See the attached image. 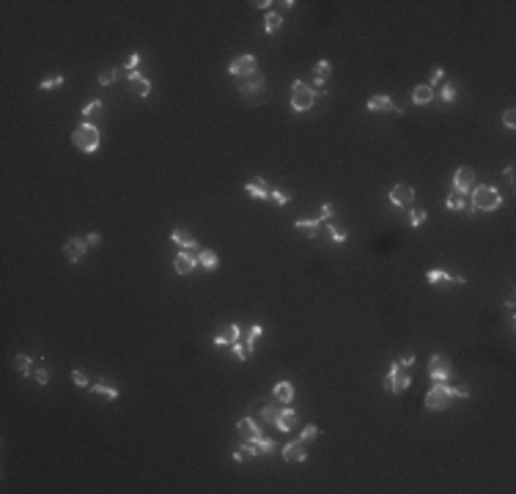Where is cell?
Returning <instances> with one entry per match:
<instances>
[{
  "label": "cell",
  "mask_w": 516,
  "mask_h": 494,
  "mask_svg": "<svg viewBox=\"0 0 516 494\" xmlns=\"http://www.w3.org/2000/svg\"><path fill=\"white\" fill-rule=\"evenodd\" d=\"M244 458H247V456H244L242 450H236V453H233V461H236V464H239V461H244Z\"/></svg>",
  "instance_id": "54"
},
{
  "label": "cell",
  "mask_w": 516,
  "mask_h": 494,
  "mask_svg": "<svg viewBox=\"0 0 516 494\" xmlns=\"http://www.w3.org/2000/svg\"><path fill=\"white\" fill-rule=\"evenodd\" d=\"M132 91H135L137 96H149L151 94V83L146 77H137V80H132Z\"/></svg>",
  "instance_id": "28"
},
{
  "label": "cell",
  "mask_w": 516,
  "mask_h": 494,
  "mask_svg": "<svg viewBox=\"0 0 516 494\" xmlns=\"http://www.w3.org/2000/svg\"><path fill=\"white\" fill-rule=\"evenodd\" d=\"M269 198H272V201H275V203H278V206H286V203H288V201H291V198H288V195H286V192H272V195H269Z\"/></svg>",
  "instance_id": "46"
},
{
  "label": "cell",
  "mask_w": 516,
  "mask_h": 494,
  "mask_svg": "<svg viewBox=\"0 0 516 494\" xmlns=\"http://www.w3.org/2000/svg\"><path fill=\"white\" fill-rule=\"evenodd\" d=\"M14 368H17L19 374H30V357L28 354H17V357H14Z\"/></svg>",
  "instance_id": "32"
},
{
  "label": "cell",
  "mask_w": 516,
  "mask_h": 494,
  "mask_svg": "<svg viewBox=\"0 0 516 494\" xmlns=\"http://www.w3.org/2000/svg\"><path fill=\"white\" fill-rule=\"evenodd\" d=\"M442 77H445V69H442V66H434V72H431V83H428V85L434 88L437 83H442Z\"/></svg>",
  "instance_id": "42"
},
{
  "label": "cell",
  "mask_w": 516,
  "mask_h": 494,
  "mask_svg": "<svg viewBox=\"0 0 516 494\" xmlns=\"http://www.w3.org/2000/svg\"><path fill=\"white\" fill-rule=\"evenodd\" d=\"M503 121H505V126H508V129H514V126H516V110L508 108V110H505V115H503Z\"/></svg>",
  "instance_id": "44"
},
{
  "label": "cell",
  "mask_w": 516,
  "mask_h": 494,
  "mask_svg": "<svg viewBox=\"0 0 516 494\" xmlns=\"http://www.w3.org/2000/svg\"><path fill=\"white\" fill-rule=\"evenodd\" d=\"M264 85H267L264 74H258V72H255V74H250V77L242 83V94H255V91L261 94V91H264Z\"/></svg>",
  "instance_id": "21"
},
{
  "label": "cell",
  "mask_w": 516,
  "mask_h": 494,
  "mask_svg": "<svg viewBox=\"0 0 516 494\" xmlns=\"http://www.w3.org/2000/svg\"><path fill=\"white\" fill-rule=\"evenodd\" d=\"M63 250H66V258H69V261H80V258L85 256V250H88V242H83V239H69Z\"/></svg>",
  "instance_id": "14"
},
{
  "label": "cell",
  "mask_w": 516,
  "mask_h": 494,
  "mask_svg": "<svg viewBox=\"0 0 516 494\" xmlns=\"http://www.w3.org/2000/svg\"><path fill=\"white\" fill-rule=\"evenodd\" d=\"M451 390H453V395H459V398H467V395H469L467 384H456V387H451Z\"/></svg>",
  "instance_id": "49"
},
{
  "label": "cell",
  "mask_w": 516,
  "mask_h": 494,
  "mask_svg": "<svg viewBox=\"0 0 516 494\" xmlns=\"http://www.w3.org/2000/svg\"><path fill=\"white\" fill-rule=\"evenodd\" d=\"M294 423H297V412H294L288 404H286V406H283V412H280V417H278V423H275V429H280V431H291V429H294Z\"/></svg>",
  "instance_id": "19"
},
{
  "label": "cell",
  "mask_w": 516,
  "mask_h": 494,
  "mask_svg": "<svg viewBox=\"0 0 516 494\" xmlns=\"http://www.w3.org/2000/svg\"><path fill=\"white\" fill-rule=\"evenodd\" d=\"M445 206L451 209V212H456V209H464V206H467V203H464V195H461V192H456V190H453L451 195H448Z\"/></svg>",
  "instance_id": "29"
},
{
  "label": "cell",
  "mask_w": 516,
  "mask_h": 494,
  "mask_svg": "<svg viewBox=\"0 0 516 494\" xmlns=\"http://www.w3.org/2000/svg\"><path fill=\"white\" fill-rule=\"evenodd\" d=\"M71 143L77 146L83 154H91V151L99 149V129L94 124H80L77 129L71 132Z\"/></svg>",
  "instance_id": "2"
},
{
  "label": "cell",
  "mask_w": 516,
  "mask_h": 494,
  "mask_svg": "<svg viewBox=\"0 0 516 494\" xmlns=\"http://www.w3.org/2000/svg\"><path fill=\"white\" fill-rule=\"evenodd\" d=\"M71 382L77 387H88V376H85L83 371H71Z\"/></svg>",
  "instance_id": "40"
},
{
  "label": "cell",
  "mask_w": 516,
  "mask_h": 494,
  "mask_svg": "<svg viewBox=\"0 0 516 494\" xmlns=\"http://www.w3.org/2000/svg\"><path fill=\"white\" fill-rule=\"evenodd\" d=\"M453 401V390L448 384H434L426 393V409H445Z\"/></svg>",
  "instance_id": "4"
},
{
  "label": "cell",
  "mask_w": 516,
  "mask_h": 494,
  "mask_svg": "<svg viewBox=\"0 0 516 494\" xmlns=\"http://www.w3.org/2000/svg\"><path fill=\"white\" fill-rule=\"evenodd\" d=\"M36 382H39V384H47V382H50L47 368H36Z\"/></svg>",
  "instance_id": "48"
},
{
  "label": "cell",
  "mask_w": 516,
  "mask_h": 494,
  "mask_svg": "<svg viewBox=\"0 0 516 494\" xmlns=\"http://www.w3.org/2000/svg\"><path fill=\"white\" fill-rule=\"evenodd\" d=\"M244 190H247V195L258 198V201H264V198L272 195V190L267 187V181H264V179H250L247 184H244Z\"/></svg>",
  "instance_id": "15"
},
{
  "label": "cell",
  "mask_w": 516,
  "mask_h": 494,
  "mask_svg": "<svg viewBox=\"0 0 516 494\" xmlns=\"http://www.w3.org/2000/svg\"><path fill=\"white\" fill-rule=\"evenodd\" d=\"M278 28H283V17L280 14H267V22H264V30L267 33H275Z\"/></svg>",
  "instance_id": "30"
},
{
  "label": "cell",
  "mask_w": 516,
  "mask_h": 494,
  "mask_svg": "<svg viewBox=\"0 0 516 494\" xmlns=\"http://www.w3.org/2000/svg\"><path fill=\"white\" fill-rule=\"evenodd\" d=\"M58 85H63V77H50V80H44L42 83V91H50V88H58Z\"/></svg>",
  "instance_id": "43"
},
{
  "label": "cell",
  "mask_w": 516,
  "mask_h": 494,
  "mask_svg": "<svg viewBox=\"0 0 516 494\" xmlns=\"http://www.w3.org/2000/svg\"><path fill=\"white\" fill-rule=\"evenodd\" d=\"M85 242H88V247H96V244L102 242V236H99V233H91V236L85 239Z\"/></svg>",
  "instance_id": "53"
},
{
  "label": "cell",
  "mask_w": 516,
  "mask_h": 494,
  "mask_svg": "<svg viewBox=\"0 0 516 494\" xmlns=\"http://www.w3.org/2000/svg\"><path fill=\"white\" fill-rule=\"evenodd\" d=\"M368 110H374V113H382V110H393V113L396 115H401V110L396 108V105H393V99L390 96H374V99H368Z\"/></svg>",
  "instance_id": "16"
},
{
  "label": "cell",
  "mask_w": 516,
  "mask_h": 494,
  "mask_svg": "<svg viewBox=\"0 0 516 494\" xmlns=\"http://www.w3.org/2000/svg\"><path fill=\"white\" fill-rule=\"evenodd\" d=\"M272 398L280 401V404H291V398H294V387H291V382H278V384L272 387Z\"/></svg>",
  "instance_id": "18"
},
{
  "label": "cell",
  "mask_w": 516,
  "mask_h": 494,
  "mask_svg": "<svg viewBox=\"0 0 516 494\" xmlns=\"http://www.w3.org/2000/svg\"><path fill=\"white\" fill-rule=\"evenodd\" d=\"M426 217H428V215H426V212H423V209H415V212H412V215H409V222H412V228H420L423 222H426Z\"/></svg>",
  "instance_id": "34"
},
{
  "label": "cell",
  "mask_w": 516,
  "mask_h": 494,
  "mask_svg": "<svg viewBox=\"0 0 516 494\" xmlns=\"http://www.w3.org/2000/svg\"><path fill=\"white\" fill-rule=\"evenodd\" d=\"M431 99H434V88H431V85H417V88L412 91V102H415V105H428Z\"/></svg>",
  "instance_id": "22"
},
{
  "label": "cell",
  "mask_w": 516,
  "mask_h": 494,
  "mask_svg": "<svg viewBox=\"0 0 516 494\" xmlns=\"http://www.w3.org/2000/svg\"><path fill=\"white\" fill-rule=\"evenodd\" d=\"M195 264H198V256H190V253H178L176 261H173V269H176L178 274H187V272H192V269H195Z\"/></svg>",
  "instance_id": "17"
},
{
  "label": "cell",
  "mask_w": 516,
  "mask_h": 494,
  "mask_svg": "<svg viewBox=\"0 0 516 494\" xmlns=\"http://www.w3.org/2000/svg\"><path fill=\"white\" fill-rule=\"evenodd\" d=\"M442 102H453L456 99V88H453V85H442Z\"/></svg>",
  "instance_id": "45"
},
{
  "label": "cell",
  "mask_w": 516,
  "mask_h": 494,
  "mask_svg": "<svg viewBox=\"0 0 516 494\" xmlns=\"http://www.w3.org/2000/svg\"><path fill=\"white\" fill-rule=\"evenodd\" d=\"M426 280L428 283H467L464 274H451V272H445V269H428Z\"/></svg>",
  "instance_id": "12"
},
{
  "label": "cell",
  "mask_w": 516,
  "mask_h": 494,
  "mask_svg": "<svg viewBox=\"0 0 516 494\" xmlns=\"http://www.w3.org/2000/svg\"><path fill=\"white\" fill-rule=\"evenodd\" d=\"M115 77H118V72H115V69H105V72L99 74V85H113Z\"/></svg>",
  "instance_id": "33"
},
{
  "label": "cell",
  "mask_w": 516,
  "mask_h": 494,
  "mask_svg": "<svg viewBox=\"0 0 516 494\" xmlns=\"http://www.w3.org/2000/svg\"><path fill=\"white\" fill-rule=\"evenodd\" d=\"M91 393H94V395H105V398H110V401L118 398V390L110 387V384H91Z\"/></svg>",
  "instance_id": "27"
},
{
  "label": "cell",
  "mask_w": 516,
  "mask_h": 494,
  "mask_svg": "<svg viewBox=\"0 0 516 494\" xmlns=\"http://www.w3.org/2000/svg\"><path fill=\"white\" fill-rule=\"evenodd\" d=\"M503 176H505V181H508V184H514V179H516V170H514V165H511V167H505V173H503Z\"/></svg>",
  "instance_id": "52"
},
{
  "label": "cell",
  "mask_w": 516,
  "mask_h": 494,
  "mask_svg": "<svg viewBox=\"0 0 516 494\" xmlns=\"http://www.w3.org/2000/svg\"><path fill=\"white\" fill-rule=\"evenodd\" d=\"M316 102V91L310 88L308 83H302V80H297V83L291 85V108L294 110H310Z\"/></svg>",
  "instance_id": "3"
},
{
  "label": "cell",
  "mask_w": 516,
  "mask_h": 494,
  "mask_svg": "<svg viewBox=\"0 0 516 494\" xmlns=\"http://www.w3.org/2000/svg\"><path fill=\"white\" fill-rule=\"evenodd\" d=\"M428 374H431L434 384H445V382L451 379V360H448L445 354H434V357L428 360Z\"/></svg>",
  "instance_id": "5"
},
{
  "label": "cell",
  "mask_w": 516,
  "mask_h": 494,
  "mask_svg": "<svg viewBox=\"0 0 516 494\" xmlns=\"http://www.w3.org/2000/svg\"><path fill=\"white\" fill-rule=\"evenodd\" d=\"M255 69H258V63H255L253 55H239V58L231 60V66H228V72H231L233 77H244V80H247L250 74H255Z\"/></svg>",
  "instance_id": "6"
},
{
  "label": "cell",
  "mask_w": 516,
  "mask_h": 494,
  "mask_svg": "<svg viewBox=\"0 0 516 494\" xmlns=\"http://www.w3.org/2000/svg\"><path fill=\"white\" fill-rule=\"evenodd\" d=\"M233 354H236V360H242V363H244V360L250 357V349L242 343V340H236V343H233Z\"/></svg>",
  "instance_id": "36"
},
{
  "label": "cell",
  "mask_w": 516,
  "mask_h": 494,
  "mask_svg": "<svg viewBox=\"0 0 516 494\" xmlns=\"http://www.w3.org/2000/svg\"><path fill=\"white\" fill-rule=\"evenodd\" d=\"M283 406H286V404H280V401L272 398V401H269V404L261 409V420H264V423H272V426H275V423H278V417H280V412H283Z\"/></svg>",
  "instance_id": "20"
},
{
  "label": "cell",
  "mask_w": 516,
  "mask_h": 494,
  "mask_svg": "<svg viewBox=\"0 0 516 494\" xmlns=\"http://www.w3.org/2000/svg\"><path fill=\"white\" fill-rule=\"evenodd\" d=\"M255 445H258V453H272L275 450V442L272 439H264V437H258V439H255Z\"/></svg>",
  "instance_id": "38"
},
{
  "label": "cell",
  "mask_w": 516,
  "mask_h": 494,
  "mask_svg": "<svg viewBox=\"0 0 516 494\" xmlns=\"http://www.w3.org/2000/svg\"><path fill=\"white\" fill-rule=\"evenodd\" d=\"M398 365H401L403 371H406V368H412V365H415V354H403V357L398 360Z\"/></svg>",
  "instance_id": "47"
},
{
  "label": "cell",
  "mask_w": 516,
  "mask_h": 494,
  "mask_svg": "<svg viewBox=\"0 0 516 494\" xmlns=\"http://www.w3.org/2000/svg\"><path fill=\"white\" fill-rule=\"evenodd\" d=\"M316 434H319V429H316V426H305V429H302V437H299V439H302V442H310V439H316Z\"/></svg>",
  "instance_id": "41"
},
{
  "label": "cell",
  "mask_w": 516,
  "mask_h": 494,
  "mask_svg": "<svg viewBox=\"0 0 516 494\" xmlns=\"http://www.w3.org/2000/svg\"><path fill=\"white\" fill-rule=\"evenodd\" d=\"M308 458V453H305V442H291V445L283 447V461H288V464H297V461H305Z\"/></svg>",
  "instance_id": "13"
},
{
  "label": "cell",
  "mask_w": 516,
  "mask_h": 494,
  "mask_svg": "<svg viewBox=\"0 0 516 494\" xmlns=\"http://www.w3.org/2000/svg\"><path fill=\"white\" fill-rule=\"evenodd\" d=\"M503 206V195H500L497 190H494V187H472V203H469V212H478V209H481V212H494V209H500Z\"/></svg>",
  "instance_id": "1"
},
{
  "label": "cell",
  "mask_w": 516,
  "mask_h": 494,
  "mask_svg": "<svg viewBox=\"0 0 516 494\" xmlns=\"http://www.w3.org/2000/svg\"><path fill=\"white\" fill-rule=\"evenodd\" d=\"M475 187V170L472 167H459L456 173H453V190L456 192H472Z\"/></svg>",
  "instance_id": "7"
},
{
  "label": "cell",
  "mask_w": 516,
  "mask_h": 494,
  "mask_svg": "<svg viewBox=\"0 0 516 494\" xmlns=\"http://www.w3.org/2000/svg\"><path fill=\"white\" fill-rule=\"evenodd\" d=\"M171 239L181 247V253H190V256H198V253H201V250H198V242H195V239H190V233L181 231V228H176V231L171 233Z\"/></svg>",
  "instance_id": "10"
},
{
  "label": "cell",
  "mask_w": 516,
  "mask_h": 494,
  "mask_svg": "<svg viewBox=\"0 0 516 494\" xmlns=\"http://www.w3.org/2000/svg\"><path fill=\"white\" fill-rule=\"evenodd\" d=\"M409 384H412V376L401 368L396 376H393V387H390V390H393V393H403V390H406Z\"/></svg>",
  "instance_id": "24"
},
{
  "label": "cell",
  "mask_w": 516,
  "mask_h": 494,
  "mask_svg": "<svg viewBox=\"0 0 516 494\" xmlns=\"http://www.w3.org/2000/svg\"><path fill=\"white\" fill-rule=\"evenodd\" d=\"M236 429H239V434L244 437V439H258L261 437V423L255 420V417H242V420L236 423Z\"/></svg>",
  "instance_id": "11"
},
{
  "label": "cell",
  "mask_w": 516,
  "mask_h": 494,
  "mask_svg": "<svg viewBox=\"0 0 516 494\" xmlns=\"http://www.w3.org/2000/svg\"><path fill=\"white\" fill-rule=\"evenodd\" d=\"M319 225H324V222L321 220H297L294 222V228H297V231H305V236H310V239L319 233Z\"/></svg>",
  "instance_id": "25"
},
{
  "label": "cell",
  "mask_w": 516,
  "mask_h": 494,
  "mask_svg": "<svg viewBox=\"0 0 516 494\" xmlns=\"http://www.w3.org/2000/svg\"><path fill=\"white\" fill-rule=\"evenodd\" d=\"M236 340H242V329H239V324H226V327L214 335V346H233Z\"/></svg>",
  "instance_id": "9"
},
{
  "label": "cell",
  "mask_w": 516,
  "mask_h": 494,
  "mask_svg": "<svg viewBox=\"0 0 516 494\" xmlns=\"http://www.w3.org/2000/svg\"><path fill=\"white\" fill-rule=\"evenodd\" d=\"M330 217H333V206H330V203H324V206H321V215H319V220H321V222H327V220H330Z\"/></svg>",
  "instance_id": "50"
},
{
  "label": "cell",
  "mask_w": 516,
  "mask_h": 494,
  "mask_svg": "<svg viewBox=\"0 0 516 494\" xmlns=\"http://www.w3.org/2000/svg\"><path fill=\"white\" fill-rule=\"evenodd\" d=\"M102 108H105V102H102V99H94V102H88V105L83 108V115H94V113H99Z\"/></svg>",
  "instance_id": "35"
},
{
  "label": "cell",
  "mask_w": 516,
  "mask_h": 494,
  "mask_svg": "<svg viewBox=\"0 0 516 494\" xmlns=\"http://www.w3.org/2000/svg\"><path fill=\"white\" fill-rule=\"evenodd\" d=\"M412 201H415V190H412L409 184H396L390 190V203H393V206L403 209V206H409Z\"/></svg>",
  "instance_id": "8"
},
{
  "label": "cell",
  "mask_w": 516,
  "mask_h": 494,
  "mask_svg": "<svg viewBox=\"0 0 516 494\" xmlns=\"http://www.w3.org/2000/svg\"><path fill=\"white\" fill-rule=\"evenodd\" d=\"M261 335H264V329L258 327V324H255V327H250V329H247V340H244V346L253 351V346L258 343V338H261Z\"/></svg>",
  "instance_id": "31"
},
{
  "label": "cell",
  "mask_w": 516,
  "mask_h": 494,
  "mask_svg": "<svg viewBox=\"0 0 516 494\" xmlns=\"http://www.w3.org/2000/svg\"><path fill=\"white\" fill-rule=\"evenodd\" d=\"M242 453H244L247 458L258 456V445H255V439H247V442H244V445H242Z\"/></svg>",
  "instance_id": "39"
},
{
  "label": "cell",
  "mask_w": 516,
  "mask_h": 494,
  "mask_svg": "<svg viewBox=\"0 0 516 494\" xmlns=\"http://www.w3.org/2000/svg\"><path fill=\"white\" fill-rule=\"evenodd\" d=\"M198 264L206 267V269H217L220 258H217V253H212V250H201V253H198Z\"/></svg>",
  "instance_id": "26"
},
{
  "label": "cell",
  "mask_w": 516,
  "mask_h": 494,
  "mask_svg": "<svg viewBox=\"0 0 516 494\" xmlns=\"http://www.w3.org/2000/svg\"><path fill=\"white\" fill-rule=\"evenodd\" d=\"M137 60H140V53H132V55H129V60H126V72H135Z\"/></svg>",
  "instance_id": "51"
},
{
  "label": "cell",
  "mask_w": 516,
  "mask_h": 494,
  "mask_svg": "<svg viewBox=\"0 0 516 494\" xmlns=\"http://www.w3.org/2000/svg\"><path fill=\"white\" fill-rule=\"evenodd\" d=\"M330 72H333V63H330V60H319V63L313 66V77H316V85H324V80L330 77Z\"/></svg>",
  "instance_id": "23"
},
{
  "label": "cell",
  "mask_w": 516,
  "mask_h": 494,
  "mask_svg": "<svg viewBox=\"0 0 516 494\" xmlns=\"http://www.w3.org/2000/svg\"><path fill=\"white\" fill-rule=\"evenodd\" d=\"M327 228H330V233H333V242H346V239H349V233H346L341 225H327Z\"/></svg>",
  "instance_id": "37"
}]
</instances>
